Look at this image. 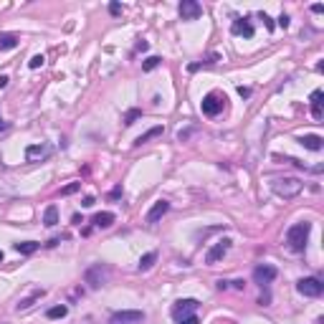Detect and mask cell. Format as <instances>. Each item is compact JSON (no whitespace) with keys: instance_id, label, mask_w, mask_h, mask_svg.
Returning a JSON list of instances; mask_svg holds the SVG:
<instances>
[{"instance_id":"obj_1","label":"cell","mask_w":324,"mask_h":324,"mask_svg":"<svg viewBox=\"0 0 324 324\" xmlns=\"http://www.w3.org/2000/svg\"><path fill=\"white\" fill-rule=\"evenodd\" d=\"M309 231H312V223H296V226H291L289 233H286L289 248L296 251V253L304 251L307 248V238H309Z\"/></svg>"},{"instance_id":"obj_2","label":"cell","mask_w":324,"mask_h":324,"mask_svg":"<svg viewBox=\"0 0 324 324\" xmlns=\"http://www.w3.org/2000/svg\"><path fill=\"white\" fill-rule=\"evenodd\" d=\"M271 190L276 192L278 198L291 200V198H296L299 192L304 190V183L296 180V178H281V180H274V183H271Z\"/></svg>"},{"instance_id":"obj_3","label":"cell","mask_w":324,"mask_h":324,"mask_svg":"<svg viewBox=\"0 0 324 324\" xmlns=\"http://www.w3.org/2000/svg\"><path fill=\"white\" fill-rule=\"evenodd\" d=\"M84 278H86V284H89L92 289H101L106 281H109V269L101 266V264H94V266L86 269Z\"/></svg>"},{"instance_id":"obj_4","label":"cell","mask_w":324,"mask_h":324,"mask_svg":"<svg viewBox=\"0 0 324 324\" xmlns=\"http://www.w3.org/2000/svg\"><path fill=\"white\" fill-rule=\"evenodd\" d=\"M223 106H226V96H221L218 92H210L203 101H200V109L205 117H218L223 112Z\"/></svg>"},{"instance_id":"obj_5","label":"cell","mask_w":324,"mask_h":324,"mask_svg":"<svg viewBox=\"0 0 324 324\" xmlns=\"http://www.w3.org/2000/svg\"><path fill=\"white\" fill-rule=\"evenodd\" d=\"M198 309V299H180V301H175L172 304V309H170V314L175 317L178 322L180 319H185V317H190L192 312Z\"/></svg>"},{"instance_id":"obj_6","label":"cell","mask_w":324,"mask_h":324,"mask_svg":"<svg viewBox=\"0 0 324 324\" xmlns=\"http://www.w3.org/2000/svg\"><path fill=\"white\" fill-rule=\"evenodd\" d=\"M178 13L183 20H198L203 15V5L198 3V0H183V3L178 5Z\"/></svg>"},{"instance_id":"obj_7","label":"cell","mask_w":324,"mask_h":324,"mask_svg":"<svg viewBox=\"0 0 324 324\" xmlns=\"http://www.w3.org/2000/svg\"><path fill=\"white\" fill-rule=\"evenodd\" d=\"M296 289H299V294H301V296H322L324 284L319 281V278L309 276V278H301V281L296 284Z\"/></svg>"},{"instance_id":"obj_8","label":"cell","mask_w":324,"mask_h":324,"mask_svg":"<svg viewBox=\"0 0 324 324\" xmlns=\"http://www.w3.org/2000/svg\"><path fill=\"white\" fill-rule=\"evenodd\" d=\"M142 322H144V312L137 309H124L112 314V324H142Z\"/></svg>"},{"instance_id":"obj_9","label":"cell","mask_w":324,"mask_h":324,"mask_svg":"<svg viewBox=\"0 0 324 324\" xmlns=\"http://www.w3.org/2000/svg\"><path fill=\"white\" fill-rule=\"evenodd\" d=\"M228 248H231V241H228V238L218 241V243H215V246H213V248L205 253V264H210V266H213V264H218L221 258L228 253Z\"/></svg>"},{"instance_id":"obj_10","label":"cell","mask_w":324,"mask_h":324,"mask_svg":"<svg viewBox=\"0 0 324 324\" xmlns=\"http://www.w3.org/2000/svg\"><path fill=\"white\" fill-rule=\"evenodd\" d=\"M253 278H256V284L266 286V284H271L274 278H276V269H274V266H269V264L256 266V269H253Z\"/></svg>"},{"instance_id":"obj_11","label":"cell","mask_w":324,"mask_h":324,"mask_svg":"<svg viewBox=\"0 0 324 324\" xmlns=\"http://www.w3.org/2000/svg\"><path fill=\"white\" fill-rule=\"evenodd\" d=\"M170 210V203L167 200H157L152 208H149V213H147V223H157V221H162V215Z\"/></svg>"},{"instance_id":"obj_12","label":"cell","mask_w":324,"mask_h":324,"mask_svg":"<svg viewBox=\"0 0 324 324\" xmlns=\"http://www.w3.org/2000/svg\"><path fill=\"white\" fill-rule=\"evenodd\" d=\"M231 31H233L235 36H246V38L253 36V26L248 23L246 18H235V20H233V26H231Z\"/></svg>"},{"instance_id":"obj_13","label":"cell","mask_w":324,"mask_h":324,"mask_svg":"<svg viewBox=\"0 0 324 324\" xmlns=\"http://www.w3.org/2000/svg\"><path fill=\"white\" fill-rule=\"evenodd\" d=\"M48 152H51V149H48L46 144H31V147L26 149V160H28V162L43 160V157H48Z\"/></svg>"},{"instance_id":"obj_14","label":"cell","mask_w":324,"mask_h":324,"mask_svg":"<svg viewBox=\"0 0 324 324\" xmlns=\"http://www.w3.org/2000/svg\"><path fill=\"white\" fill-rule=\"evenodd\" d=\"M322 99H324V94H322V89H317V92H312V117L319 122L322 117H324V109H322Z\"/></svg>"},{"instance_id":"obj_15","label":"cell","mask_w":324,"mask_h":324,"mask_svg":"<svg viewBox=\"0 0 324 324\" xmlns=\"http://www.w3.org/2000/svg\"><path fill=\"white\" fill-rule=\"evenodd\" d=\"M322 137L319 135H304V137H299V144H304L307 149H312V152H319L322 149Z\"/></svg>"},{"instance_id":"obj_16","label":"cell","mask_w":324,"mask_h":324,"mask_svg":"<svg viewBox=\"0 0 324 324\" xmlns=\"http://www.w3.org/2000/svg\"><path fill=\"white\" fill-rule=\"evenodd\" d=\"M114 221H117V218H114V213L104 210V213H96V215H94V221H92V223H94L96 228H109Z\"/></svg>"},{"instance_id":"obj_17","label":"cell","mask_w":324,"mask_h":324,"mask_svg":"<svg viewBox=\"0 0 324 324\" xmlns=\"http://www.w3.org/2000/svg\"><path fill=\"white\" fill-rule=\"evenodd\" d=\"M43 296H46V291H43V289H36L28 299H20V301H18V312H26L28 307H33V301H38V299H43Z\"/></svg>"},{"instance_id":"obj_18","label":"cell","mask_w":324,"mask_h":324,"mask_svg":"<svg viewBox=\"0 0 324 324\" xmlns=\"http://www.w3.org/2000/svg\"><path fill=\"white\" fill-rule=\"evenodd\" d=\"M15 46H18L15 33H0V51H13Z\"/></svg>"},{"instance_id":"obj_19","label":"cell","mask_w":324,"mask_h":324,"mask_svg":"<svg viewBox=\"0 0 324 324\" xmlns=\"http://www.w3.org/2000/svg\"><path fill=\"white\" fill-rule=\"evenodd\" d=\"M165 132V127H152L149 132H144V135H139L137 139H135V147H139V144H144V142H149V139H155V137H160Z\"/></svg>"},{"instance_id":"obj_20","label":"cell","mask_w":324,"mask_h":324,"mask_svg":"<svg viewBox=\"0 0 324 324\" xmlns=\"http://www.w3.org/2000/svg\"><path fill=\"white\" fill-rule=\"evenodd\" d=\"M43 223H46L48 228H53V226L58 223V208H56V205H48V208H46V213H43Z\"/></svg>"},{"instance_id":"obj_21","label":"cell","mask_w":324,"mask_h":324,"mask_svg":"<svg viewBox=\"0 0 324 324\" xmlns=\"http://www.w3.org/2000/svg\"><path fill=\"white\" fill-rule=\"evenodd\" d=\"M41 248V243H36V241H23V243H15V251L18 253H23V256H31V253H36Z\"/></svg>"},{"instance_id":"obj_22","label":"cell","mask_w":324,"mask_h":324,"mask_svg":"<svg viewBox=\"0 0 324 324\" xmlns=\"http://www.w3.org/2000/svg\"><path fill=\"white\" fill-rule=\"evenodd\" d=\"M157 261V253L155 251H149V253H144L142 258H139V271H147V269H152V264Z\"/></svg>"},{"instance_id":"obj_23","label":"cell","mask_w":324,"mask_h":324,"mask_svg":"<svg viewBox=\"0 0 324 324\" xmlns=\"http://www.w3.org/2000/svg\"><path fill=\"white\" fill-rule=\"evenodd\" d=\"M69 314V307H63V304H58V307H51L48 309V319H63Z\"/></svg>"},{"instance_id":"obj_24","label":"cell","mask_w":324,"mask_h":324,"mask_svg":"<svg viewBox=\"0 0 324 324\" xmlns=\"http://www.w3.org/2000/svg\"><path fill=\"white\" fill-rule=\"evenodd\" d=\"M162 63V58L160 56H149V58H144V63H142V71H152V69H157Z\"/></svg>"},{"instance_id":"obj_25","label":"cell","mask_w":324,"mask_h":324,"mask_svg":"<svg viewBox=\"0 0 324 324\" xmlns=\"http://www.w3.org/2000/svg\"><path fill=\"white\" fill-rule=\"evenodd\" d=\"M139 117H142V109H129V112L124 114V127H132Z\"/></svg>"},{"instance_id":"obj_26","label":"cell","mask_w":324,"mask_h":324,"mask_svg":"<svg viewBox=\"0 0 324 324\" xmlns=\"http://www.w3.org/2000/svg\"><path fill=\"white\" fill-rule=\"evenodd\" d=\"M79 187H81V183H69L66 187H61V195H74Z\"/></svg>"},{"instance_id":"obj_27","label":"cell","mask_w":324,"mask_h":324,"mask_svg":"<svg viewBox=\"0 0 324 324\" xmlns=\"http://www.w3.org/2000/svg\"><path fill=\"white\" fill-rule=\"evenodd\" d=\"M43 61H46V58L38 53V56H33V58L28 61V66H31V69H41V66H43Z\"/></svg>"},{"instance_id":"obj_28","label":"cell","mask_w":324,"mask_h":324,"mask_svg":"<svg viewBox=\"0 0 324 324\" xmlns=\"http://www.w3.org/2000/svg\"><path fill=\"white\" fill-rule=\"evenodd\" d=\"M178 324H200V322H198V317H195V314H190V317H185V319H180Z\"/></svg>"},{"instance_id":"obj_29","label":"cell","mask_w":324,"mask_h":324,"mask_svg":"<svg viewBox=\"0 0 324 324\" xmlns=\"http://www.w3.org/2000/svg\"><path fill=\"white\" fill-rule=\"evenodd\" d=\"M109 13H112V15H119V13H122V5H119V3H112V5H109Z\"/></svg>"},{"instance_id":"obj_30","label":"cell","mask_w":324,"mask_h":324,"mask_svg":"<svg viewBox=\"0 0 324 324\" xmlns=\"http://www.w3.org/2000/svg\"><path fill=\"white\" fill-rule=\"evenodd\" d=\"M261 20H264V23H266V28H269V31L274 28V20H271V18H269L266 13H261Z\"/></svg>"},{"instance_id":"obj_31","label":"cell","mask_w":324,"mask_h":324,"mask_svg":"<svg viewBox=\"0 0 324 324\" xmlns=\"http://www.w3.org/2000/svg\"><path fill=\"white\" fill-rule=\"evenodd\" d=\"M278 26H281V28H289V15H286V13L278 18Z\"/></svg>"},{"instance_id":"obj_32","label":"cell","mask_w":324,"mask_h":324,"mask_svg":"<svg viewBox=\"0 0 324 324\" xmlns=\"http://www.w3.org/2000/svg\"><path fill=\"white\" fill-rule=\"evenodd\" d=\"M238 94L246 99V96H251V89H246V86H238Z\"/></svg>"},{"instance_id":"obj_33","label":"cell","mask_w":324,"mask_h":324,"mask_svg":"<svg viewBox=\"0 0 324 324\" xmlns=\"http://www.w3.org/2000/svg\"><path fill=\"white\" fill-rule=\"evenodd\" d=\"M137 51H147V41H142V38L137 41Z\"/></svg>"},{"instance_id":"obj_34","label":"cell","mask_w":324,"mask_h":324,"mask_svg":"<svg viewBox=\"0 0 324 324\" xmlns=\"http://www.w3.org/2000/svg\"><path fill=\"white\" fill-rule=\"evenodd\" d=\"M81 205H84V208H92V205H94V198H92V195H89V198H84Z\"/></svg>"},{"instance_id":"obj_35","label":"cell","mask_w":324,"mask_h":324,"mask_svg":"<svg viewBox=\"0 0 324 324\" xmlns=\"http://www.w3.org/2000/svg\"><path fill=\"white\" fill-rule=\"evenodd\" d=\"M8 81H10L8 76H0V89H5V86H8Z\"/></svg>"},{"instance_id":"obj_36","label":"cell","mask_w":324,"mask_h":324,"mask_svg":"<svg viewBox=\"0 0 324 324\" xmlns=\"http://www.w3.org/2000/svg\"><path fill=\"white\" fill-rule=\"evenodd\" d=\"M5 129H8V122H5L3 117H0V132H5Z\"/></svg>"},{"instance_id":"obj_37","label":"cell","mask_w":324,"mask_h":324,"mask_svg":"<svg viewBox=\"0 0 324 324\" xmlns=\"http://www.w3.org/2000/svg\"><path fill=\"white\" fill-rule=\"evenodd\" d=\"M0 261H3V251H0Z\"/></svg>"}]
</instances>
